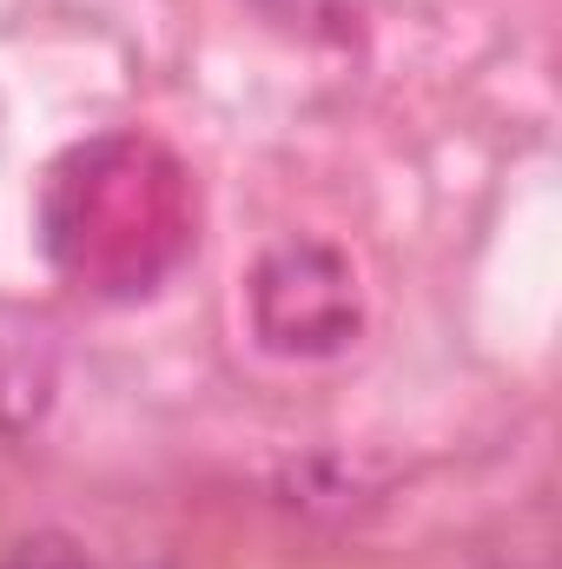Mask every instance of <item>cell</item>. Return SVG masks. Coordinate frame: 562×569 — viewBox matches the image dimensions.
I'll return each mask as SVG.
<instances>
[{"label":"cell","instance_id":"1","mask_svg":"<svg viewBox=\"0 0 562 569\" xmlns=\"http://www.w3.org/2000/svg\"><path fill=\"white\" fill-rule=\"evenodd\" d=\"M40 239L67 279L107 298L152 291L192 246V179L145 133H100L47 172Z\"/></svg>","mask_w":562,"mask_h":569},{"label":"cell","instance_id":"2","mask_svg":"<svg viewBox=\"0 0 562 569\" xmlns=\"http://www.w3.org/2000/svg\"><path fill=\"white\" fill-rule=\"evenodd\" d=\"M364 325V298L358 272L344 252L318 246V239H291L279 252L259 259L252 272V331L265 351L279 358H331L358 338Z\"/></svg>","mask_w":562,"mask_h":569},{"label":"cell","instance_id":"3","mask_svg":"<svg viewBox=\"0 0 562 569\" xmlns=\"http://www.w3.org/2000/svg\"><path fill=\"white\" fill-rule=\"evenodd\" d=\"M53 378H60V338L47 311L27 305H0V430L40 425L53 405Z\"/></svg>","mask_w":562,"mask_h":569},{"label":"cell","instance_id":"4","mask_svg":"<svg viewBox=\"0 0 562 569\" xmlns=\"http://www.w3.org/2000/svg\"><path fill=\"white\" fill-rule=\"evenodd\" d=\"M0 569H100V563L73 537H60V530H33V537L0 550Z\"/></svg>","mask_w":562,"mask_h":569}]
</instances>
